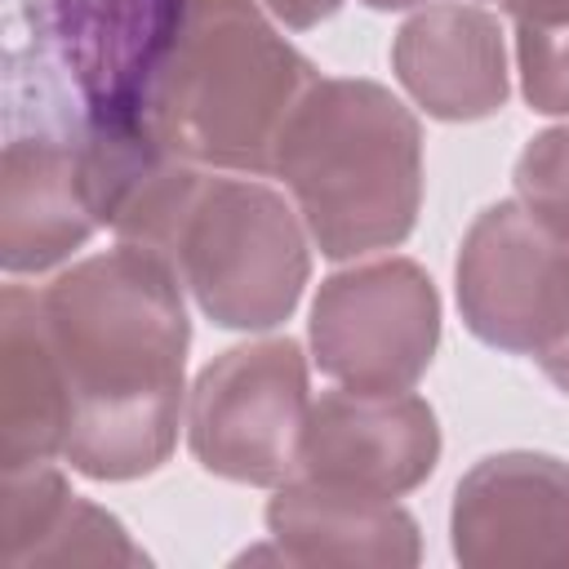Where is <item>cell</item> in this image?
Segmentation results:
<instances>
[{"label":"cell","instance_id":"obj_8","mask_svg":"<svg viewBox=\"0 0 569 569\" xmlns=\"http://www.w3.org/2000/svg\"><path fill=\"white\" fill-rule=\"evenodd\" d=\"M449 538L467 569H569V462L533 449L480 458L453 489Z\"/></svg>","mask_w":569,"mask_h":569},{"label":"cell","instance_id":"obj_13","mask_svg":"<svg viewBox=\"0 0 569 569\" xmlns=\"http://www.w3.org/2000/svg\"><path fill=\"white\" fill-rule=\"evenodd\" d=\"M267 533L280 565H378L409 569L422 560L418 520L396 498H369L307 476L276 485L267 502Z\"/></svg>","mask_w":569,"mask_h":569},{"label":"cell","instance_id":"obj_6","mask_svg":"<svg viewBox=\"0 0 569 569\" xmlns=\"http://www.w3.org/2000/svg\"><path fill=\"white\" fill-rule=\"evenodd\" d=\"M311 360L347 391H413L440 347V293L413 258H373L320 280L307 320Z\"/></svg>","mask_w":569,"mask_h":569},{"label":"cell","instance_id":"obj_22","mask_svg":"<svg viewBox=\"0 0 569 569\" xmlns=\"http://www.w3.org/2000/svg\"><path fill=\"white\" fill-rule=\"evenodd\" d=\"M369 9H409V4H422V0H365Z\"/></svg>","mask_w":569,"mask_h":569},{"label":"cell","instance_id":"obj_2","mask_svg":"<svg viewBox=\"0 0 569 569\" xmlns=\"http://www.w3.org/2000/svg\"><path fill=\"white\" fill-rule=\"evenodd\" d=\"M316 80L253 0H187L147 80L142 120L191 164L262 178Z\"/></svg>","mask_w":569,"mask_h":569},{"label":"cell","instance_id":"obj_7","mask_svg":"<svg viewBox=\"0 0 569 569\" xmlns=\"http://www.w3.org/2000/svg\"><path fill=\"white\" fill-rule=\"evenodd\" d=\"M453 298L471 338L538 360L569 338V240L520 200H498L458 244Z\"/></svg>","mask_w":569,"mask_h":569},{"label":"cell","instance_id":"obj_1","mask_svg":"<svg viewBox=\"0 0 569 569\" xmlns=\"http://www.w3.org/2000/svg\"><path fill=\"white\" fill-rule=\"evenodd\" d=\"M36 302L67 396L62 462L111 485L160 471L178 440L191 342L169 262L120 244L53 276Z\"/></svg>","mask_w":569,"mask_h":569},{"label":"cell","instance_id":"obj_5","mask_svg":"<svg viewBox=\"0 0 569 569\" xmlns=\"http://www.w3.org/2000/svg\"><path fill=\"white\" fill-rule=\"evenodd\" d=\"M307 356L293 338H258L213 356L187 400L191 458L231 485L276 489L298 471L307 427Z\"/></svg>","mask_w":569,"mask_h":569},{"label":"cell","instance_id":"obj_20","mask_svg":"<svg viewBox=\"0 0 569 569\" xmlns=\"http://www.w3.org/2000/svg\"><path fill=\"white\" fill-rule=\"evenodd\" d=\"M516 22H569V0H502Z\"/></svg>","mask_w":569,"mask_h":569},{"label":"cell","instance_id":"obj_3","mask_svg":"<svg viewBox=\"0 0 569 569\" xmlns=\"http://www.w3.org/2000/svg\"><path fill=\"white\" fill-rule=\"evenodd\" d=\"M271 173L325 258L396 249L422 209V124L378 80L320 76L293 107Z\"/></svg>","mask_w":569,"mask_h":569},{"label":"cell","instance_id":"obj_10","mask_svg":"<svg viewBox=\"0 0 569 569\" xmlns=\"http://www.w3.org/2000/svg\"><path fill=\"white\" fill-rule=\"evenodd\" d=\"M391 71L431 120H489L511 98L502 27L489 9L440 0L409 13L391 40Z\"/></svg>","mask_w":569,"mask_h":569},{"label":"cell","instance_id":"obj_12","mask_svg":"<svg viewBox=\"0 0 569 569\" xmlns=\"http://www.w3.org/2000/svg\"><path fill=\"white\" fill-rule=\"evenodd\" d=\"M93 231L80 142L53 133L13 138L0 164V267L40 276L67 262Z\"/></svg>","mask_w":569,"mask_h":569},{"label":"cell","instance_id":"obj_18","mask_svg":"<svg viewBox=\"0 0 569 569\" xmlns=\"http://www.w3.org/2000/svg\"><path fill=\"white\" fill-rule=\"evenodd\" d=\"M516 71L538 116H569V22H516Z\"/></svg>","mask_w":569,"mask_h":569},{"label":"cell","instance_id":"obj_19","mask_svg":"<svg viewBox=\"0 0 569 569\" xmlns=\"http://www.w3.org/2000/svg\"><path fill=\"white\" fill-rule=\"evenodd\" d=\"M262 9H267L276 22H284L289 31H311V27H320L325 18H333V13L342 9V0H262Z\"/></svg>","mask_w":569,"mask_h":569},{"label":"cell","instance_id":"obj_21","mask_svg":"<svg viewBox=\"0 0 569 569\" xmlns=\"http://www.w3.org/2000/svg\"><path fill=\"white\" fill-rule=\"evenodd\" d=\"M538 365H542L547 382H551L556 391H565V396H569V338H565L560 347H551L547 356H538Z\"/></svg>","mask_w":569,"mask_h":569},{"label":"cell","instance_id":"obj_11","mask_svg":"<svg viewBox=\"0 0 569 569\" xmlns=\"http://www.w3.org/2000/svg\"><path fill=\"white\" fill-rule=\"evenodd\" d=\"M187 0H44L49 36L84 116H142L147 80Z\"/></svg>","mask_w":569,"mask_h":569},{"label":"cell","instance_id":"obj_15","mask_svg":"<svg viewBox=\"0 0 569 569\" xmlns=\"http://www.w3.org/2000/svg\"><path fill=\"white\" fill-rule=\"evenodd\" d=\"M71 485L53 462H31L4 471L0 489V560L4 569H22L27 551L49 533L58 511L67 507Z\"/></svg>","mask_w":569,"mask_h":569},{"label":"cell","instance_id":"obj_4","mask_svg":"<svg viewBox=\"0 0 569 569\" xmlns=\"http://www.w3.org/2000/svg\"><path fill=\"white\" fill-rule=\"evenodd\" d=\"M298 204L258 178H218L196 187L169 240V271L218 329H280L311 276Z\"/></svg>","mask_w":569,"mask_h":569},{"label":"cell","instance_id":"obj_17","mask_svg":"<svg viewBox=\"0 0 569 569\" xmlns=\"http://www.w3.org/2000/svg\"><path fill=\"white\" fill-rule=\"evenodd\" d=\"M511 182H516V200L560 240H569V124L533 133L516 156Z\"/></svg>","mask_w":569,"mask_h":569},{"label":"cell","instance_id":"obj_9","mask_svg":"<svg viewBox=\"0 0 569 569\" xmlns=\"http://www.w3.org/2000/svg\"><path fill=\"white\" fill-rule=\"evenodd\" d=\"M436 462L440 422L422 396H369L338 387L311 400L293 476L369 498H405L436 471Z\"/></svg>","mask_w":569,"mask_h":569},{"label":"cell","instance_id":"obj_14","mask_svg":"<svg viewBox=\"0 0 569 569\" xmlns=\"http://www.w3.org/2000/svg\"><path fill=\"white\" fill-rule=\"evenodd\" d=\"M67 396L31 289L0 298V462L4 471L62 458Z\"/></svg>","mask_w":569,"mask_h":569},{"label":"cell","instance_id":"obj_16","mask_svg":"<svg viewBox=\"0 0 569 569\" xmlns=\"http://www.w3.org/2000/svg\"><path fill=\"white\" fill-rule=\"evenodd\" d=\"M22 565H147V556L129 542L124 525L111 511L71 493Z\"/></svg>","mask_w":569,"mask_h":569}]
</instances>
